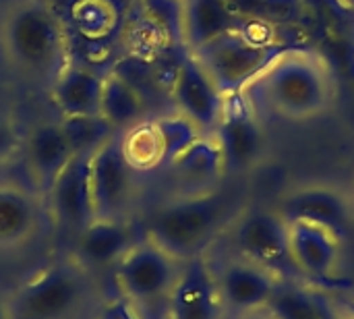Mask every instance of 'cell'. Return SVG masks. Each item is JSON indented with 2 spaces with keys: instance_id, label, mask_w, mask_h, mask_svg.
<instances>
[{
  "instance_id": "obj_30",
  "label": "cell",
  "mask_w": 354,
  "mask_h": 319,
  "mask_svg": "<svg viewBox=\"0 0 354 319\" xmlns=\"http://www.w3.org/2000/svg\"><path fill=\"white\" fill-rule=\"evenodd\" d=\"M0 319H12L10 318V307H8V299H4L0 295Z\"/></svg>"
},
{
  "instance_id": "obj_13",
  "label": "cell",
  "mask_w": 354,
  "mask_h": 319,
  "mask_svg": "<svg viewBox=\"0 0 354 319\" xmlns=\"http://www.w3.org/2000/svg\"><path fill=\"white\" fill-rule=\"evenodd\" d=\"M224 311L216 272L203 255L180 264L168 301V319H220Z\"/></svg>"
},
{
  "instance_id": "obj_9",
  "label": "cell",
  "mask_w": 354,
  "mask_h": 319,
  "mask_svg": "<svg viewBox=\"0 0 354 319\" xmlns=\"http://www.w3.org/2000/svg\"><path fill=\"white\" fill-rule=\"evenodd\" d=\"M137 170L124 156L122 137L116 133L100 149L93 152L89 164V181L95 218L127 220V210L135 193Z\"/></svg>"
},
{
  "instance_id": "obj_26",
  "label": "cell",
  "mask_w": 354,
  "mask_h": 319,
  "mask_svg": "<svg viewBox=\"0 0 354 319\" xmlns=\"http://www.w3.org/2000/svg\"><path fill=\"white\" fill-rule=\"evenodd\" d=\"M162 147V166H168L180 152H185L195 139L201 137L199 129L183 114H170L153 120Z\"/></svg>"
},
{
  "instance_id": "obj_15",
  "label": "cell",
  "mask_w": 354,
  "mask_h": 319,
  "mask_svg": "<svg viewBox=\"0 0 354 319\" xmlns=\"http://www.w3.org/2000/svg\"><path fill=\"white\" fill-rule=\"evenodd\" d=\"M216 282L222 305L239 316L268 309L280 286L278 278L243 257L228 262L216 274Z\"/></svg>"
},
{
  "instance_id": "obj_5",
  "label": "cell",
  "mask_w": 354,
  "mask_h": 319,
  "mask_svg": "<svg viewBox=\"0 0 354 319\" xmlns=\"http://www.w3.org/2000/svg\"><path fill=\"white\" fill-rule=\"evenodd\" d=\"M180 264L143 235L112 268L122 299L135 309L139 319H168V301Z\"/></svg>"
},
{
  "instance_id": "obj_4",
  "label": "cell",
  "mask_w": 354,
  "mask_h": 319,
  "mask_svg": "<svg viewBox=\"0 0 354 319\" xmlns=\"http://www.w3.org/2000/svg\"><path fill=\"white\" fill-rule=\"evenodd\" d=\"M93 295L91 274L73 257L54 262L8 299L12 319H75Z\"/></svg>"
},
{
  "instance_id": "obj_29",
  "label": "cell",
  "mask_w": 354,
  "mask_h": 319,
  "mask_svg": "<svg viewBox=\"0 0 354 319\" xmlns=\"http://www.w3.org/2000/svg\"><path fill=\"white\" fill-rule=\"evenodd\" d=\"M241 319H276L268 309L263 311H255V313H247V316H241Z\"/></svg>"
},
{
  "instance_id": "obj_6",
  "label": "cell",
  "mask_w": 354,
  "mask_h": 319,
  "mask_svg": "<svg viewBox=\"0 0 354 319\" xmlns=\"http://www.w3.org/2000/svg\"><path fill=\"white\" fill-rule=\"evenodd\" d=\"M295 44L270 42L251 35L245 27L234 29L201 46L193 54L224 95L243 91L263 69Z\"/></svg>"
},
{
  "instance_id": "obj_11",
  "label": "cell",
  "mask_w": 354,
  "mask_h": 319,
  "mask_svg": "<svg viewBox=\"0 0 354 319\" xmlns=\"http://www.w3.org/2000/svg\"><path fill=\"white\" fill-rule=\"evenodd\" d=\"M276 212L288 224H311L334 233L338 239H344L351 220H353V206L348 197L328 185H307L288 191Z\"/></svg>"
},
{
  "instance_id": "obj_25",
  "label": "cell",
  "mask_w": 354,
  "mask_h": 319,
  "mask_svg": "<svg viewBox=\"0 0 354 319\" xmlns=\"http://www.w3.org/2000/svg\"><path fill=\"white\" fill-rule=\"evenodd\" d=\"M268 311L276 319H332L315 297L295 284L278 286Z\"/></svg>"
},
{
  "instance_id": "obj_18",
  "label": "cell",
  "mask_w": 354,
  "mask_h": 319,
  "mask_svg": "<svg viewBox=\"0 0 354 319\" xmlns=\"http://www.w3.org/2000/svg\"><path fill=\"white\" fill-rule=\"evenodd\" d=\"M73 156L75 154L64 137L60 120H41L29 129L25 137V158L39 195H46Z\"/></svg>"
},
{
  "instance_id": "obj_1",
  "label": "cell",
  "mask_w": 354,
  "mask_h": 319,
  "mask_svg": "<svg viewBox=\"0 0 354 319\" xmlns=\"http://www.w3.org/2000/svg\"><path fill=\"white\" fill-rule=\"evenodd\" d=\"M243 93L259 114L309 120L334 104L336 77L322 52L295 44L263 69Z\"/></svg>"
},
{
  "instance_id": "obj_21",
  "label": "cell",
  "mask_w": 354,
  "mask_h": 319,
  "mask_svg": "<svg viewBox=\"0 0 354 319\" xmlns=\"http://www.w3.org/2000/svg\"><path fill=\"white\" fill-rule=\"evenodd\" d=\"M102 87L104 75L68 62L50 83V100L60 116H100Z\"/></svg>"
},
{
  "instance_id": "obj_12",
  "label": "cell",
  "mask_w": 354,
  "mask_h": 319,
  "mask_svg": "<svg viewBox=\"0 0 354 319\" xmlns=\"http://www.w3.org/2000/svg\"><path fill=\"white\" fill-rule=\"evenodd\" d=\"M172 100L176 112L189 118L201 135H212L220 122L226 95L205 73L193 54L178 64L172 79Z\"/></svg>"
},
{
  "instance_id": "obj_3",
  "label": "cell",
  "mask_w": 354,
  "mask_h": 319,
  "mask_svg": "<svg viewBox=\"0 0 354 319\" xmlns=\"http://www.w3.org/2000/svg\"><path fill=\"white\" fill-rule=\"evenodd\" d=\"M0 52L12 71L54 81L68 64L60 17L48 0H12L0 17Z\"/></svg>"
},
{
  "instance_id": "obj_19",
  "label": "cell",
  "mask_w": 354,
  "mask_h": 319,
  "mask_svg": "<svg viewBox=\"0 0 354 319\" xmlns=\"http://www.w3.org/2000/svg\"><path fill=\"white\" fill-rule=\"evenodd\" d=\"M180 35L189 52L214 42L216 37L243 27V15L230 0H180Z\"/></svg>"
},
{
  "instance_id": "obj_17",
  "label": "cell",
  "mask_w": 354,
  "mask_h": 319,
  "mask_svg": "<svg viewBox=\"0 0 354 319\" xmlns=\"http://www.w3.org/2000/svg\"><path fill=\"white\" fill-rule=\"evenodd\" d=\"M141 239L127 220L95 218L81 235L75 237L73 259L79 262L89 274L108 270L114 268Z\"/></svg>"
},
{
  "instance_id": "obj_33",
  "label": "cell",
  "mask_w": 354,
  "mask_h": 319,
  "mask_svg": "<svg viewBox=\"0 0 354 319\" xmlns=\"http://www.w3.org/2000/svg\"><path fill=\"white\" fill-rule=\"evenodd\" d=\"M353 2H354V0H353Z\"/></svg>"
},
{
  "instance_id": "obj_23",
  "label": "cell",
  "mask_w": 354,
  "mask_h": 319,
  "mask_svg": "<svg viewBox=\"0 0 354 319\" xmlns=\"http://www.w3.org/2000/svg\"><path fill=\"white\" fill-rule=\"evenodd\" d=\"M120 137L124 156L137 172L162 166V147L153 120H141L139 125L122 131Z\"/></svg>"
},
{
  "instance_id": "obj_16",
  "label": "cell",
  "mask_w": 354,
  "mask_h": 319,
  "mask_svg": "<svg viewBox=\"0 0 354 319\" xmlns=\"http://www.w3.org/2000/svg\"><path fill=\"white\" fill-rule=\"evenodd\" d=\"M46 212L39 193L17 183H0V251L31 243L44 226Z\"/></svg>"
},
{
  "instance_id": "obj_14",
  "label": "cell",
  "mask_w": 354,
  "mask_h": 319,
  "mask_svg": "<svg viewBox=\"0 0 354 319\" xmlns=\"http://www.w3.org/2000/svg\"><path fill=\"white\" fill-rule=\"evenodd\" d=\"M288 235L292 259L307 282L326 289L348 286V280L336 276L342 239L311 224H288Z\"/></svg>"
},
{
  "instance_id": "obj_27",
  "label": "cell",
  "mask_w": 354,
  "mask_h": 319,
  "mask_svg": "<svg viewBox=\"0 0 354 319\" xmlns=\"http://www.w3.org/2000/svg\"><path fill=\"white\" fill-rule=\"evenodd\" d=\"M100 319H139L135 309L120 297L110 303H106L100 311Z\"/></svg>"
},
{
  "instance_id": "obj_8",
  "label": "cell",
  "mask_w": 354,
  "mask_h": 319,
  "mask_svg": "<svg viewBox=\"0 0 354 319\" xmlns=\"http://www.w3.org/2000/svg\"><path fill=\"white\" fill-rule=\"evenodd\" d=\"M212 137L222 152L226 174L251 170L261 160L266 149V133L259 112L243 91L226 95L220 122Z\"/></svg>"
},
{
  "instance_id": "obj_10",
  "label": "cell",
  "mask_w": 354,
  "mask_h": 319,
  "mask_svg": "<svg viewBox=\"0 0 354 319\" xmlns=\"http://www.w3.org/2000/svg\"><path fill=\"white\" fill-rule=\"evenodd\" d=\"M93 154L73 156L46 191V210L58 230L77 237L93 220V195L89 181V164Z\"/></svg>"
},
{
  "instance_id": "obj_20",
  "label": "cell",
  "mask_w": 354,
  "mask_h": 319,
  "mask_svg": "<svg viewBox=\"0 0 354 319\" xmlns=\"http://www.w3.org/2000/svg\"><path fill=\"white\" fill-rule=\"evenodd\" d=\"M166 170L172 174L180 195L205 193L220 187L224 179V160L222 152L212 135H201L185 152H180Z\"/></svg>"
},
{
  "instance_id": "obj_32",
  "label": "cell",
  "mask_w": 354,
  "mask_h": 319,
  "mask_svg": "<svg viewBox=\"0 0 354 319\" xmlns=\"http://www.w3.org/2000/svg\"><path fill=\"white\" fill-rule=\"evenodd\" d=\"M176 2H180V0H176Z\"/></svg>"
},
{
  "instance_id": "obj_7",
  "label": "cell",
  "mask_w": 354,
  "mask_h": 319,
  "mask_svg": "<svg viewBox=\"0 0 354 319\" xmlns=\"http://www.w3.org/2000/svg\"><path fill=\"white\" fill-rule=\"evenodd\" d=\"M230 226L232 243L243 259L259 266L278 280H288L290 284L307 282L292 259L288 222L276 210H241Z\"/></svg>"
},
{
  "instance_id": "obj_31",
  "label": "cell",
  "mask_w": 354,
  "mask_h": 319,
  "mask_svg": "<svg viewBox=\"0 0 354 319\" xmlns=\"http://www.w3.org/2000/svg\"><path fill=\"white\" fill-rule=\"evenodd\" d=\"M342 309H344V313H346L348 318L354 319V297L353 299H346V301L342 303Z\"/></svg>"
},
{
  "instance_id": "obj_22",
  "label": "cell",
  "mask_w": 354,
  "mask_h": 319,
  "mask_svg": "<svg viewBox=\"0 0 354 319\" xmlns=\"http://www.w3.org/2000/svg\"><path fill=\"white\" fill-rule=\"evenodd\" d=\"M100 116L118 133L139 125L145 116V98L137 85L120 73L104 75Z\"/></svg>"
},
{
  "instance_id": "obj_2",
  "label": "cell",
  "mask_w": 354,
  "mask_h": 319,
  "mask_svg": "<svg viewBox=\"0 0 354 319\" xmlns=\"http://www.w3.org/2000/svg\"><path fill=\"white\" fill-rule=\"evenodd\" d=\"M241 214L232 191L216 187L205 193L178 195L153 210L145 237L178 262L203 255L207 245Z\"/></svg>"
},
{
  "instance_id": "obj_24",
  "label": "cell",
  "mask_w": 354,
  "mask_h": 319,
  "mask_svg": "<svg viewBox=\"0 0 354 319\" xmlns=\"http://www.w3.org/2000/svg\"><path fill=\"white\" fill-rule=\"evenodd\" d=\"M60 127L75 156L93 154L118 133L102 116H60Z\"/></svg>"
},
{
  "instance_id": "obj_28",
  "label": "cell",
  "mask_w": 354,
  "mask_h": 319,
  "mask_svg": "<svg viewBox=\"0 0 354 319\" xmlns=\"http://www.w3.org/2000/svg\"><path fill=\"white\" fill-rule=\"evenodd\" d=\"M19 147V139L12 133V129L4 122H0V162L8 160L12 152Z\"/></svg>"
}]
</instances>
